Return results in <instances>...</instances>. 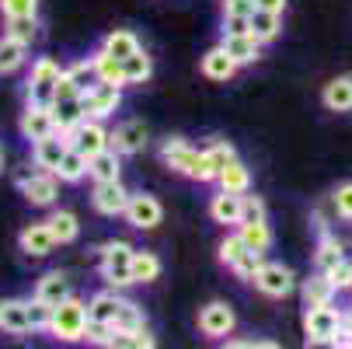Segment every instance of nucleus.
<instances>
[{
  "label": "nucleus",
  "mask_w": 352,
  "mask_h": 349,
  "mask_svg": "<svg viewBox=\"0 0 352 349\" xmlns=\"http://www.w3.org/2000/svg\"><path fill=\"white\" fill-rule=\"evenodd\" d=\"M342 321L345 315L331 304H314L304 311V339L307 346H335V339L342 335Z\"/></svg>",
  "instance_id": "7ed1b4c3"
},
{
  "label": "nucleus",
  "mask_w": 352,
  "mask_h": 349,
  "mask_svg": "<svg viewBox=\"0 0 352 349\" xmlns=\"http://www.w3.org/2000/svg\"><path fill=\"white\" fill-rule=\"evenodd\" d=\"M112 328H116V332H136V328H146V318H143L140 304L122 301V308H119V315H116V325H112Z\"/></svg>",
  "instance_id": "a19ab883"
},
{
  "label": "nucleus",
  "mask_w": 352,
  "mask_h": 349,
  "mask_svg": "<svg viewBox=\"0 0 352 349\" xmlns=\"http://www.w3.org/2000/svg\"><path fill=\"white\" fill-rule=\"evenodd\" d=\"M102 49H109V53H112V56H119V60H129V56L136 53V49H143V45H140L136 32H129V28H116V32H109V35H105Z\"/></svg>",
  "instance_id": "72a5a7b5"
},
{
  "label": "nucleus",
  "mask_w": 352,
  "mask_h": 349,
  "mask_svg": "<svg viewBox=\"0 0 352 349\" xmlns=\"http://www.w3.org/2000/svg\"><path fill=\"white\" fill-rule=\"evenodd\" d=\"M35 297L38 301H45V304H60V301H67L70 297V279L60 273V269H53V273H45L38 283H35Z\"/></svg>",
  "instance_id": "a878e982"
},
{
  "label": "nucleus",
  "mask_w": 352,
  "mask_h": 349,
  "mask_svg": "<svg viewBox=\"0 0 352 349\" xmlns=\"http://www.w3.org/2000/svg\"><path fill=\"white\" fill-rule=\"evenodd\" d=\"M251 11H255V0H220L223 21H248Z\"/></svg>",
  "instance_id": "a18cd8bd"
},
{
  "label": "nucleus",
  "mask_w": 352,
  "mask_h": 349,
  "mask_svg": "<svg viewBox=\"0 0 352 349\" xmlns=\"http://www.w3.org/2000/svg\"><path fill=\"white\" fill-rule=\"evenodd\" d=\"M255 8H262V11H276V14H286V0H255Z\"/></svg>",
  "instance_id": "864d4df0"
},
{
  "label": "nucleus",
  "mask_w": 352,
  "mask_h": 349,
  "mask_svg": "<svg viewBox=\"0 0 352 349\" xmlns=\"http://www.w3.org/2000/svg\"><path fill=\"white\" fill-rule=\"evenodd\" d=\"M91 63H94L98 81L126 87V70H122V60H119V56H112L109 49H94V53H91Z\"/></svg>",
  "instance_id": "bb28decb"
},
{
  "label": "nucleus",
  "mask_w": 352,
  "mask_h": 349,
  "mask_svg": "<svg viewBox=\"0 0 352 349\" xmlns=\"http://www.w3.org/2000/svg\"><path fill=\"white\" fill-rule=\"evenodd\" d=\"M262 39H255L251 32H223L220 39V49L237 63V67H248V63H255L262 56Z\"/></svg>",
  "instance_id": "f8f14e48"
},
{
  "label": "nucleus",
  "mask_w": 352,
  "mask_h": 349,
  "mask_svg": "<svg viewBox=\"0 0 352 349\" xmlns=\"http://www.w3.org/2000/svg\"><path fill=\"white\" fill-rule=\"evenodd\" d=\"M8 35H14L18 42H25V45H32L35 42V35H38V18H8V28H4Z\"/></svg>",
  "instance_id": "37998d69"
},
{
  "label": "nucleus",
  "mask_w": 352,
  "mask_h": 349,
  "mask_svg": "<svg viewBox=\"0 0 352 349\" xmlns=\"http://www.w3.org/2000/svg\"><path fill=\"white\" fill-rule=\"evenodd\" d=\"M161 276V259L154 252H133V283H154Z\"/></svg>",
  "instance_id": "e433bc0d"
},
{
  "label": "nucleus",
  "mask_w": 352,
  "mask_h": 349,
  "mask_svg": "<svg viewBox=\"0 0 352 349\" xmlns=\"http://www.w3.org/2000/svg\"><path fill=\"white\" fill-rule=\"evenodd\" d=\"M217 185L227 189V192H241V195H244V192L251 189V171H248L241 161H230V165L217 175Z\"/></svg>",
  "instance_id": "c9c22d12"
},
{
  "label": "nucleus",
  "mask_w": 352,
  "mask_h": 349,
  "mask_svg": "<svg viewBox=\"0 0 352 349\" xmlns=\"http://www.w3.org/2000/svg\"><path fill=\"white\" fill-rule=\"evenodd\" d=\"M300 293H304V304L314 308V304H331L338 290H335V283L328 279V273H318V269H314L304 283H300Z\"/></svg>",
  "instance_id": "b1692460"
},
{
  "label": "nucleus",
  "mask_w": 352,
  "mask_h": 349,
  "mask_svg": "<svg viewBox=\"0 0 352 349\" xmlns=\"http://www.w3.org/2000/svg\"><path fill=\"white\" fill-rule=\"evenodd\" d=\"M248 252H255V248H248V241H244V237H241V231H237V234H227V237L220 241V252H217V255H220V262L234 273V269L244 262V255H248Z\"/></svg>",
  "instance_id": "f704fd0d"
},
{
  "label": "nucleus",
  "mask_w": 352,
  "mask_h": 349,
  "mask_svg": "<svg viewBox=\"0 0 352 349\" xmlns=\"http://www.w3.org/2000/svg\"><path fill=\"white\" fill-rule=\"evenodd\" d=\"M199 74H203L206 81H213V84H227L237 74V63L223 53L220 45H213L210 53H203V60H199Z\"/></svg>",
  "instance_id": "6ab92c4d"
},
{
  "label": "nucleus",
  "mask_w": 352,
  "mask_h": 349,
  "mask_svg": "<svg viewBox=\"0 0 352 349\" xmlns=\"http://www.w3.org/2000/svg\"><path fill=\"white\" fill-rule=\"evenodd\" d=\"M63 77V67L53 60V56H38L28 70V81H25V94L28 102L35 105H53L56 102V84Z\"/></svg>",
  "instance_id": "20e7f679"
},
{
  "label": "nucleus",
  "mask_w": 352,
  "mask_h": 349,
  "mask_svg": "<svg viewBox=\"0 0 352 349\" xmlns=\"http://www.w3.org/2000/svg\"><path fill=\"white\" fill-rule=\"evenodd\" d=\"M0 171H4V147H0Z\"/></svg>",
  "instance_id": "5fc2aeb1"
},
{
  "label": "nucleus",
  "mask_w": 352,
  "mask_h": 349,
  "mask_svg": "<svg viewBox=\"0 0 352 349\" xmlns=\"http://www.w3.org/2000/svg\"><path fill=\"white\" fill-rule=\"evenodd\" d=\"M157 339L150 335V328H136V332H116L112 335V349H154Z\"/></svg>",
  "instance_id": "58836bf2"
},
{
  "label": "nucleus",
  "mask_w": 352,
  "mask_h": 349,
  "mask_svg": "<svg viewBox=\"0 0 352 349\" xmlns=\"http://www.w3.org/2000/svg\"><path fill=\"white\" fill-rule=\"evenodd\" d=\"M109 147H112L119 158H133V154H140L143 147H146V126H143L140 119H126V123H119V126L109 133Z\"/></svg>",
  "instance_id": "ddd939ff"
},
{
  "label": "nucleus",
  "mask_w": 352,
  "mask_h": 349,
  "mask_svg": "<svg viewBox=\"0 0 352 349\" xmlns=\"http://www.w3.org/2000/svg\"><path fill=\"white\" fill-rule=\"evenodd\" d=\"M335 346H352V311L345 315V321H342V335L335 339Z\"/></svg>",
  "instance_id": "603ef678"
},
{
  "label": "nucleus",
  "mask_w": 352,
  "mask_h": 349,
  "mask_svg": "<svg viewBox=\"0 0 352 349\" xmlns=\"http://www.w3.org/2000/svg\"><path fill=\"white\" fill-rule=\"evenodd\" d=\"M0 328H4L8 335H28V332H32L28 301H18V297L4 301V308H0Z\"/></svg>",
  "instance_id": "5701e85b"
},
{
  "label": "nucleus",
  "mask_w": 352,
  "mask_h": 349,
  "mask_svg": "<svg viewBox=\"0 0 352 349\" xmlns=\"http://www.w3.org/2000/svg\"><path fill=\"white\" fill-rule=\"evenodd\" d=\"M67 70V77L80 87V94L91 87V84H98V74H94V63H91V56L87 60H77V63H70V67H63Z\"/></svg>",
  "instance_id": "79ce46f5"
},
{
  "label": "nucleus",
  "mask_w": 352,
  "mask_h": 349,
  "mask_svg": "<svg viewBox=\"0 0 352 349\" xmlns=\"http://www.w3.org/2000/svg\"><path fill=\"white\" fill-rule=\"evenodd\" d=\"M328 279L335 283V290H338V293L352 290V262H349V259H342V262H338V266L328 273Z\"/></svg>",
  "instance_id": "8fccbe9b"
},
{
  "label": "nucleus",
  "mask_w": 352,
  "mask_h": 349,
  "mask_svg": "<svg viewBox=\"0 0 352 349\" xmlns=\"http://www.w3.org/2000/svg\"><path fill=\"white\" fill-rule=\"evenodd\" d=\"M122 70H126V87L129 84H146L154 77V56L146 53V49H136L129 60H122Z\"/></svg>",
  "instance_id": "473e14b6"
},
{
  "label": "nucleus",
  "mask_w": 352,
  "mask_h": 349,
  "mask_svg": "<svg viewBox=\"0 0 352 349\" xmlns=\"http://www.w3.org/2000/svg\"><path fill=\"white\" fill-rule=\"evenodd\" d=\"M342 259H345L342 241L321 227V237H318V248H314V269H318V273H331Z\"/></svg>",
  "instance_id": "393cba45"
},
{
  "label": "nucleus",
  "mask_w": 352,
  "mask_h": 349,
  "mask_svg": "<svg viewBox=\"0 0 352 349\" xmlns=\"http://www.w3.org/2000/svg\"><path fill=\"white\" fill-rule=\"evenodd\" d=\"M251 283H255V290H258V293L272 297V301H283V297H289V293H293L296 276H293V269H289V266H283V262H262Z\"/></svg>",
  "instance_id": "0eeeda50"
},
{
  "label": "nucleus",
  "mask_w": 352,
  "mask_h": 349,
  "mask_svg": "<svg viewBox=\"0 0 352 349\" xmlns=\"http://www.w3.org/2000/svg\"><path fill=\"white\" fill-rule=\"evenodd\" d=\"M241 192H227V189H220L213 199H210V217L217 220V224H223V227H237L241 224Z\"/></svg>",
  "instance_id": "4be33fe9"
},
{
  "label": "nucleus",
  "mask_w": 352,
  "mask_h": 349,
  "mask_svg": "<svg viewBox=\"0 0 352 349\" xmlns=\"http://www.w3.org/2000/svg\"><path fill=\"white\" fill-rule=\"evenodd\" d=\"M25 60H28V45L4 32V39H0V77H8L18 67H25Z\"/></svg>",
  "instance_id": "c85d7f7f"
},
{
  "label": "nucleus",
  "mask_w": 352,
  "mask_h": 349,
  "mask_svg": "<svg viewBox=\"0 0 352 349\" xmlns=\"http://www.w3.org/2000/svg\"><path fill=\"white\" fill-rule=\"evenodd\" d=\"M60 182H67V185H77V182H84L91 171H87V154H80L77 147H70V151L63 154V161L56 165V171H53Z\"/></svg>",
  "instance_id": "c756f323"
},
{
  "label": "nucleus",
  "mask_w": 352,
  "mask_h": 349,
  "mask_svg": "<svg viewBox=\"0 0 352 349\" xmlns=\"http://www.w3.org/2000/svg\"><path fill=\"white\" fill-rule=\"evenodd\" d=\"M255 220H265V199L244 192V199H241V224H255Z\"/></svg>",
  "instance_id": "de8ad7c7"
},
{
  "label": "nucleus",
  "mask_w": 352,
  "mask_h": 349,
  "mask_svg": "<svg viewBox=\"0 0 352 349\" xmlns=\"http://www.w3.org/2000/svg\"><path fill=\"white\" fill-rule=\"evenodd\" d=\"M67 151H70V140L60 136V133H49V136L32 143V165L42 168V171H56V165L63 161Z\"/></svg>",
  "instance_id": "2eb2a0df"
},
{
  "label": "nucleus",
  "mask_w": 352,
  "mask_h": 349,
  "mask_svg": "<svg viewBox=\"0 0 352 349\" xmlns=\"http://www.w3.org/2000/svg\"><path fill=\"white\" fill-rule=\"evenodd\" d=\"M161 161L175 171V175H185V178H195V165H199V151L182 140V136H171L161 143Z\"/></svg>",
  "instance_id": "9b49d317"
},
{
  "label": "nucleus",
  "mask_w": 352,
  "mask_h": 349,
  "mask_svg": "<svg viewBox=\"0 0 352 349\" xmlns=\"http://www.w3.org/2000/svg\"><path fill=\"white\" fill-rule=\"evenodd\" d=\"M119 161H122V158L109 147V151L87 158V171H91V178H94V182H112V178H119V175H122V165H119Z\"/></svg>",
  "instance_id": "2f4dec72"
},
{
  "label": "nucleus",
  "mask_w": 352,
  "mask_h": 349,
  "mask_svg": "<svg viewBox=\"0 0 352 349\" xmlns=\"http://www.w3.org/2000/svg\"><path fill=\"white\" fill-rule=\"evenodd\" d=\"M248 32L255 35V39H262V42H272L283 32V14L255 8V11H251V18H248Z\"/></svg>",
  "instance_id": "cd10ccee"
},
{
  "label": "nucleus",
  "mask_w": 352,
  "mask_h": 349,
  "mask_svg": "<svg viewBox=\"0 0 352 349\" xmlns=\"http://www.w3.org/2000/svg\"><path fill=\"white\" fill-rule=\"evenodd\" d=\"M18 248L28 255V259H45V255H53V248H56V237L53 231H49V224H28L21 234H18Z\"/></svg>",
  "instance_id": "dca6fc26"
},
{
  "label": "nucleus",
  "mask_w": 352,
  "mask_h": 349,
  "mask_svg": "<svg viewBox=\"0 0 352 349\" xmlns=\"http://www.w3.org/2000/svg\"><path fill=\"white\" fill-rule=\"evenodd\" d=\"M0 308H4V301H0Z\"/></svg>",
  "instance_id": "6e6d98bb"
},
{
  "label": "nucleus",
  "mask_w": 352,
  "mask_h": 349,
  "mask_svg": "<svg viewBox=\"0 0 352 349\" xmlns=\"http://www.w3.org/2000/svg\"><path fill=\"white\" fill-rule=\"evenodd\" d=\"M80 105H84L87 119H109V116H116L119 105H122V87L98 81V84H91V87L80 94Z\"/></svg>",
  "instance_id": "423d86ee"
},
{
  "label": "nucleus",
  "mask_w": 352,
  "mask_h": 349,
  "mask_svg": "<svg viewBox=\"0 0 352 349\" xmlns=\"http://www.w3.org/2000/svg\"><path fill=\"white\" fill-rule=\"evenodd\" d=\"M87 304L80 301V297H67V301H60L56 308H53V318H49V335L53 339H60V342H80V339H87Z\"/></svg>",
  "instance_id": "f03ea898"
},
{
  "label": "nucleus",
  "mask_w": 352,
  "mask_h": 349,
  "mask_svg": "<svg viewBox=\"0 0 352 349\" xmlns=\"http://www.w3.org/2000/svg\"><path fill=\"white\" fill-rule=\"evenodd\" d=\"M21 136L25 140H42V136H49V133H56V123H53V105H35V102H28V109L21 112Z\"/></svg>",
  "instance_id": "f3484780"
},
{
  "label": "nucleus",
  "mask_w": 352,
  "mask_h": 349,
  "mask_svg": "<svg viewBox=\"0 0 352 349\" xmlns=\"http://www.w3.org/2000/svg\"><path fill=\"white\" fill-rule=\"evenodd\" d=\"M49 318H53V304H45V301H38V297H32V301H28L32 332H45L49 328Z\"/></svg>",
  "instance_id": "49530a36"
},
{
  "label": "nucleus",
  "mask_w": 352,
  "mask_h": 349,
  "mask_svg": "<svg viewBox=\"0 0 352 349\" xmlns=\"http://www.w3.org/2000/svg\"><path fill=\"white\" fill-rule=\"evenodd\" d=\"M234 328H237V315L223 301H210L203 311H199V332H203L206 339H227Z\"/></svg>",
  "instance_id": "9d476101"
},
{
  "label": "nucleus",
  "mask_w": 352,
  "mask_h": 349,
  "mask_svg": "<svg viewBox=\"0 0 352 349\" xmlns=\"http://www.w3.org/2000/svg\"><path fill=\"white\" fill-rule=\"evenodd\" d=\"M0 14L8 18H38V0H0Z\"/></svg>",
  "instance_id": "c03bdc74"
},
{
  "label": "nucleus",
  "mask_w": 352,
  "mask_h": 349,
  "mask_svg": "<svg viewBox=\"0 0 352 349\" xmlns=\"http://www.w3.org/2000/svg\"><path fill=\"white\" fill-rule=\"evenodd\" d=\"M18 189H21V195L28 199L32 207H56V199H60V178L53 175V171H25V175H18Z\"/></svg>",
  "instance_id": "39448f33"
},
{
  "label": "nucleus",
  "mask_w": 352,
  "mask_h": 349,
  "mask_svg": "<svg viewBox=\"0 0 352 349\" xmlns=\"http://www.w3.org/2000/svg\"><path fill=\"white\" fill-rule=\"evenodd\" d=\"M241 237L248 241V248L255 252H269L272 248V231H269V220H255V224H237Z\"/></svg>",
  "instance_id": "4c0bfd02"
},
{
  "label": "nucleus",
  "mask_w": 352,
  "mask_h": 349,
  "mask_svg": "<svg viewBox=\"0 0 352 349\" xmlns=\"http://www.w3.org/2000/svg\"><path fill=\"white\" fill-rule=\"evenodd\" d=\"M126 203H129V189L122 185V178H112V182H94V192H91V207L102 213V217H122L126 213Z\"/></svg>",
  "instance_id": "1a4fd4ad"
},
{
  "label": "nucleus",
  "mask_w": 352,
  "mask_h": 349,
  "mask_svg": "<svg viewBox=\"0 0 352 349\" xmlns=\"http://www.w3.org/2000/svg\"><path fill=\"white\" fill-rule=\"evenodd\" d=\"M206 161H210V168H213V175H220L230 161H237V151H234V143H227V140H213L210 147H206Z\"/></svg>",
  "instance_id": "ea45409f"
},
{
  "label": "nucleus",
  "mask_w": 352,
  "mask_h": 349,
  "mask_svg": "<svg viewBox=\"0 0 352 349\" xmlns=\"http://www.w3.org/2000/svg\"><path fill=\"white\" fill-rule=\"evenodd\" d=\"M133 252L136 248L129 241H105L98 248V273L112 290L133 286Z\"/></svg>",
  "instance_id": "f257e3e1"
},
{
  "label": "nucleus",
  "mask_w": 352,
  "mask_h": 349,
  "mask_svg": "<svg viewBox=\"0 0 352 349\" xmlns=\"http://www.w3.org/2000/svg\"><path fill=\"white\" fill-rule=\"evenodd\" d=\"M122 217L136 231H154L164 220V207L157 203V195H150V192H129V203H126Z\"/></svg>",
  "instance_id": "6e6552de"
},
{
  "label": "nucleus",
  "mask_w": 352,
  "mask_h": 349,
  "mask_svg": "<svg viewBox=\"0 0 352 349\" xmlns=\"http://www.w3.org/2000/svg\"><path fill=\"white\" fill-rule=\"evenodd\" d=\"M126 297H119V290H102L87 301V321L91 325H116V315L122 308Z\"/></svg>",
  "instance_id": "a211bd4d"
},
{
  "label": "nucleus",
  "mask_w": 352,
  "mask_h": 349,
  "mask_svg": "<svg viewBox=\"0 0 352 349\" xmlns=\"http://www.w3.org/2000/svg\"><path fill=\"white\" fill-rule=\"evenodd\" d=\"M321 105L328 112H352V74L331 77L321 91Z\"/></svg>",
  "instance_id": "aec40b11"
},
{
  "label": "nucleus",
  "mask_w": 352,
  "mask_h": 349,
  "mask_svg": "<svg viewBox=\"0 0 352 349\" xmlns=\"http://www.w3.org/2000/svg\"><path fill=\"white\" fill-rule=\"evenodd\" d=\"M331 203H335V213L342 220H352V182H342L335 192H331Z\"/></svg>",
  "instance_id": "09e8293b"
},
{
  "label": "nucleus",
  "mask_w": 352,
  "mask_h": 349,
  "mask_svg": "<svg viewBox=\"0 0 352 349\" xmlns=\"http://www.w3.org/2000/svg\"><path fill=\"white\" fill-rule=\"evenodd\" d=\"M70 147H77V151L87 154V158H94V154L109 151V129L102 126V119H84L70 133Z\"/></svg>",
  "instance_id": "4468645a"
},
{
  "label": "nucleus",
  "mask_w": 352,
  "mask_h": 349,
  "mask_svg": "<svg viewBox=\"0 0 352 349\" xmlns=\"http://www.w3.org/2000/svg\"><path fill=\"white\" fill-rule=\"evenodd\" d=\"M87 119L80 98H60V102H53V123H56V133L70 140V133Z\"/></svg>",
  "instance_id": "412c9836"
},
{
  "label": "nucleus",
  "mask_w": 352,
  "mask_h": 349,
  "mask_svg": "<svg viewBox=\"0 0 352 349\" xmlns=\"http://www.w3.org/2000/svg\"><path fill=\"white\" fill-rule=\"evenodd\" d=\"M258 266H262V252H248L244 262L234 269V276L244 279V283H251V279H255V273H258Z\"/></svg>",
  "instance_id": "3c124183"
},
{
  "label": "nucleus",
  "mask_w": 352,
  "mask_h": 349,
  "mask_svg": "<svg viewBox=\"0 0 352 349\" xmlns=\"http://www.w3.org/2000/svg\"><path fill=\"white\" fill-rule=\"evenodd\" d=\"M45 224H49V231H53L56 244H74L80 237V224H77V217L70 210H53L45 217Z\"/></svg>",
  "instance_id": "7c9ffc66"
}]
</instances>
